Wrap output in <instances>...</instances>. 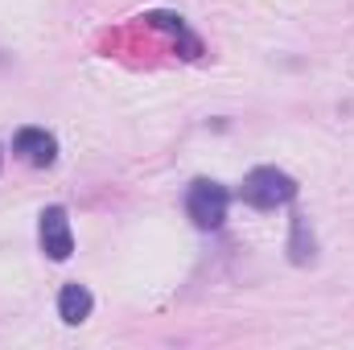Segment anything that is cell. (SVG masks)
<instances>
[{
  "mask_svg": "<svg viewBox=\"0 0 354 350\" xmlns=\"http://www.w3.org/2000/svg\"><path fill=\"white\" fill-rule=\"evenodd\" d=\"M227 206H231V190L223 181H210V177H198L189 181V194H185V214L198 231H218L227 223Z\"/></svg>",
  "mask_w": 354,
  "mask_h": 350,
  "instance_id": "obj_1",
  "label": "cell"
},
{
  "mask_svg": "<svg viewBox=\"0 0 354 350\" xmlns=\"http://www.w3.org/2000/svg\"><path fill=\"white\" fill-rule=\"evenodd\" d=\"M239 198L248 206H256V210H276V206H284V202L297 198V181L284 169H276V165H260V169H252V174L243 177Z\"/></svg>",
  "mask_w": 354,
  "mask_h": 350,
  "instance_id": "obj_2",
  "label": "cell"
},
{
  "mask_svg": "<svg viewBox=\"0 0 354 350\" xmlns=\"http://www.w3.org/2000/svg\"><path fill=\"white\" fill-rule=\"evenodd\" d=\"M37 239H41V252H46L54 264L71 260V252H75V235H71V219H66L62 206H46V210H41Z\"/></svg>",
  "mask_w": 354,
  "mask_h": 350,
  "instance_id": "obj_3",
  "label": "cell"
},
{
  "mask_svg": "<svg viewBox=\"0 0 354 350\" xmlns=\"http://www.w3.org/2000/svg\"><path fill=\"white\" fill-rule=\"evenodd\" d=\"M12 153H17L21 161H29V165L46 169V165L58 161V140H54L46 128H21V132L12 136Z\"/></svg>",
  "mask_w": 354,
  "mask_h": 350,
  "instance_id": "obj_4",
  "label": "cell"
},
{
  "mask_svg": "<svg viewBox=\"0 0 354 350\" xmlns=\"http://www.w3.org/2000/svg\"><path fill=\"white\" fill-rule=\"evenodd\" d=\"M149 29H161V33H169L177 42V50H181V58H202V42L189 33V25H185V17L181 12H165V8H153V12H145L140 17Z\"/></svg>",
  "mask_w": 354,
  "mask_h": 350,
  "instance_id": "obj_5",
  "label": "cell"
},
{
  "mask_svg": "<svg viewBox=\"0 0 354 350\" xmlns=\"http://www.w3.org/2000/svg\"><path fill=\"white\" fill-rule=\"evenodd\" d=\"M91 309H95V297H91L87 284H79V280L62 284V293H58V317H62L66 326H79V322H87Z\"/></svg>",
  "mask_w": 354,
  "mask_h": 350,
  "instance_id": "obj_6",
  "label": "cell"
},
{
  "mask_svg": "<svg viewBox=\"0 0 354 350\" xmlns=\"http://www.w3.org/2000/svg\"><path fill=\"white\" fill-rule=\"evenodd\" d=\"M292 260H297V264L313 260V235H309L305 214H292Z\"/></svg>",
  "mask_w": 354,
  "mask_h": 350,
  "instance_id": "obj_7",
  "label": "cell"
}]
</instances>
